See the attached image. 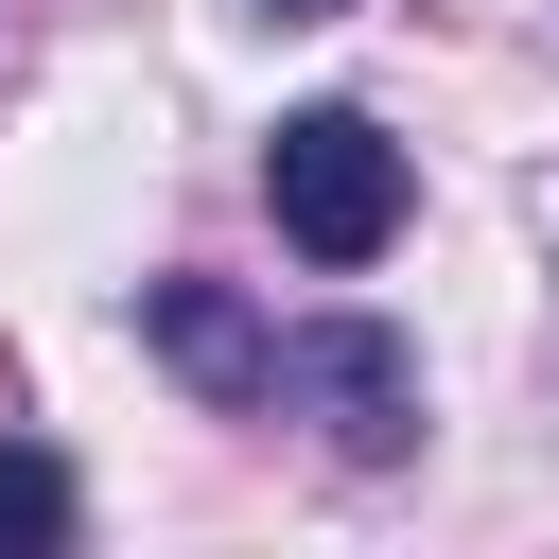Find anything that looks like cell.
Segmentation results:
<instances>
[{"label":"cell","instance_id":"cell-2","mask_svg":"<svg viewBox=\"0 0 559 559\" xmlns=\"http://www.w3.org/2000/svg\"><path fill=\"white\" fill-rule=\"evenodd\" d=\"M262 384H297V402L332 419V454H367V472L419 437V349H402V332H367V314H314V332H280V349H262Z\"/></svg>","mask_w":559,"mask_h":559},{"label":"cell","instance_id":"cell-5","mask_svg":"<svg viewBox=\"0 0 559 559\" xmlns=\"http://www.w3.org/2000/svg\"><path fill=\"white\" fill-rule=\"evenodd\" d=\"M262 17H349V0H262Z\"/></svg>","mask_w":559,"mask_h":559},{"label":"cell","instance_id":"cell-1","mask_svg":"<svg viewBox=\"0 0 559 559\" xmlns=\"http://www.w3.org/2000/svg\"><path fill=\"white\" fill-rule=\"evenodd\" d=\"M262 210H280L297 262H384V245H402V140H384L367 105H297V122L262 140Z\"/></svg>","mask_w":559,"mask_h":559},{"label":"cell","instance_id":"cell-3","mask_svg":"<svg viewBox=\"0 0 559 559\" xmlns=\"http://www.w3.org/2000/svg\"><path fill=\"white\" fill-rule=\"evenodd\" d=\"M262 349H280V332H262L227 280H157V367H175L192 402H280V384H262Z\"/></svg>","mask_w":559,"mask_h":559},{"label":"cell","instance_id":"cell-4","mask_svg":"<svg viewBox=\"0 0 559 559\" xmlns=\"http://www.w3.org/2000/svg\"><path fill=\"white\" fill-rule=\"evenodd\" d=\"M52 542H70V472L0 419V559H52Z\"/></svg>","mask_w":559,"mask_h":559},{"label":"cell","instance_id":"cell-6","mask_svg":"<svg viewBox=\"0 0 559 559\" xmlns=\"http://www.w3.org/2000/svg\"><path fill=\"white\" fill-rule=\"evenodd\" d=\"M0 419H17V349H0Z\"/></svg>","mask_w":559,"mask_h":559}]
</instances>
